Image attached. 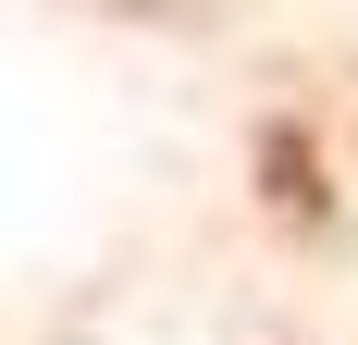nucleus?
Returning <instances> with one entry per match:
<instances>
[{
	"label": "nucleus",
	"instance_id": "f257e3e1",
	"mask_svg": "<svg viewBox=\"0 0 358 345\" xmlns=\"http://www.w3.org/2000/svg\"><path fill=\"white\" fill-rule=\"evenodd\" d=\"M259 172H272V210H296V222L322 210V161H309V136H296V124H272V136H259Z\"/></svg>",
	"mask_w": 358,
	"mask_h": 345
}]
</instances>
